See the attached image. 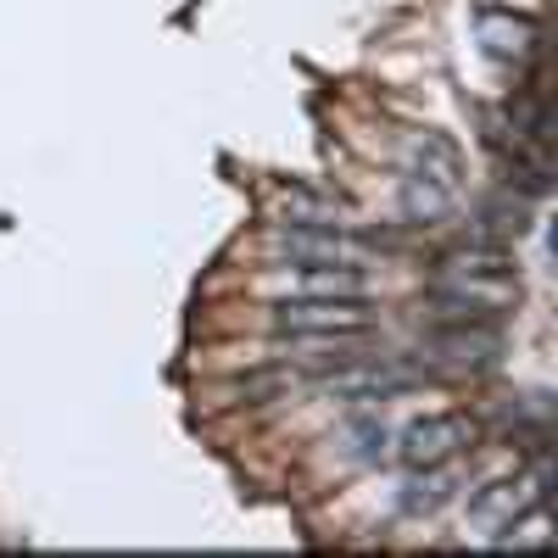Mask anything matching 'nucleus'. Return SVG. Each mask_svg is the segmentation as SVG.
I'll use <instances>...</instances> for the list:
<instances>
[{"label":"nucleus","mask_w":558,"mask_h":558,"mask_svg":"<svg viewBox=\"0 0 558 558\" xmlns=\"http://www.w3.org/2000/svg\"><path fill=\"white\" fill-rule=\"evenodd\" d=\"M458 475H452V463H430V470H413V481L402 486V497H397V508L408 520H430V514H441V508L458 497Z\"/></svg>","instance_id":"obj_10"},{"label":"nucleus","mask_w":558,"mask_h":558,"mask_svg":"<svg viewBox=\"0 0 558 558\" xmlns=\"http://www.w3.org/2000/svg\"><path fill=\"white\" fill-rule=\"evenodd\" d=\"M470 441H475L470 413H425L397 436V458L408 463V470H430V463H452Z\"/></svg>","instance_id":"obj_4"},{"label":"nucleus","mask_w":558,"mask_h":558,"mask_svg":"<svg viewBox=\"0 0 558 558\" xmlns=\"http://www.w3.org/2000/svg\"><path fill=\"white\" fill-rule=\"evenodd\" d=\"M436 296L452 313H502L508 302H520V274L492 246L447 252L441 268H436Z\"/></svg>","instance_id":"obj_1"},{"label":"nucleus","mask_w":558,"mask_h":558,"mask_svg":"<svg viewBox=\"0 0 558 558\" xmlns=\"http://www.w3.org/2000/svg\"><path fill=\"white\" fill-rule=\"evenodd\" d=\"M430 352L441 363H458V368H486V363H497L502 336L492 330V324H481L475 313H452V324H441V330H436Z\"/></svg>","instance_id":"obj_7"},{"label":"nucleus","mask_w":558,"mask_h":558,"mask_svg":"<svg viewBox=\"0 0 558 558\" xmlns=\"http://www.w3.org/2000/svg\"><path fill=\"white\" fill-rule=\"evenodd\" d=\"M352 246L363 241H347L341 229H291L286 223V235H279V263H357Z\"/></svg>","instance_id":"obj_9"},{"label":"nucleus","mask_w":558,"mask_h":558,"mask_svg":"<svg viewBox=\"0 0 558 558\" xmlns=\"http://www.w3.org/2000/svg\"><path fill=\"white\" fill-rule=\"evenodd\" d=\"M307 380L341 402H391V397L418 391L425 375L413 363H336V368H307Z\"/></svg>","instance_id":"obj_3"},{"label":"nucleus","mask_w":558,"mask_h":558,"mask_svg":"<svg viewBox=\"0 0 558 558\" xmlns=\"http://www.w3.org/2000/svg\"><path fill=\"white\" fill-rule=\"evenodd\" d=\"M386 418H352L347 425V452L352 458H386Z\"/></svg>","instance_id":"obj_13"},{"label":"nucleus","mask_w":558,"mask_h":558,"mask_svg":"<svg viewBox=\"0 0 558 558\" xmlns=\"http://www.w3.org/2000/svg\"><path fill=\"white\" fill-rule=\"evenodd\" d=\"M274 330L291 336L313 352L352 347L375 330V313L363 307V296H279L274 302Z\"/></svg>","instance_id":"obj_2"},{"label":"nucleus","mask_w":558,"mask_h":558,"mask_svg":"<svg viewBox=\"0 0 558 558\" xmlns=\"http://www.w3.org/2000/svg\"><path fill=\"white\" fill-rule=\"evenodd\" d=\"M341 202L336 196H324V191H286L279 196V223H291V229H341Z\"/></svg>","instance_id":"obj_11"},{"label":"nucleus","mask_w":558,"mask_h":558,"mask_svg":"<svg viewBox=\"0 0 558 558\" xmlns=\"http://www.w3.org/2000/svg\"><path fill=\"white\" fill-rule=\"evenodd\" d=\"M402 168L408 179H425V184H441V191H463V151L452 146L447 134L425 129V134H413L408 140V151H402Z\"/></svg>","instance_id":"obj_8"},{"label":"nucleus","mask_w":558,"mask_h":558,"mask_svg":"<svg viewBox=\"0 0 558 558\" xmlns=\"http://www.w3.org/2000/svg\"><path fill=\"white\" fill-rule=\"evenodd\" d=\"M452 191H441V184H425V179H402V218L408 223H447L452 218Z\"/></svg>","instance_id":"obj_12"},{"label":"nucleus","mask_w":558,"mask_h":558,"mask_svg":"<svg viewBox=\"0 0 558 558\" xmlns=\"http://www.w3.org/2000/svg\"><path fill=\"white\" fill-rule=\"evenodd\" d=\"M542 497H547V463L520 470V475H497V481H486V486L470 492V525L475 531H497V525L525 514V508L542 502Z\"/></svg>","instance_id":"obj_5"},{"label":"nucleus","mask_w":558,"mask_h":558,"mask_svg":"<svg viewBox=\"0 0 558 558\" xmlns=\"http://www.w3.org/2000/svg\"><path fill=\"white\" fill-rule=\"evenodd\" d=\"M279 296H363L357 263H279Z\"/></svg>","instance_id":"obj_6"}]
</instances>
